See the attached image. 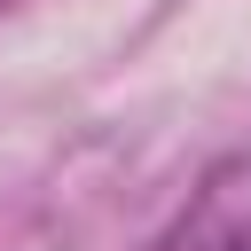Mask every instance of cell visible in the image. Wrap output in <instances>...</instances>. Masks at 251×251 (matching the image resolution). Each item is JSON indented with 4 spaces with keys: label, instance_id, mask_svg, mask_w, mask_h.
<instances>
[{
    "label": "cell",
    "instance_id": "cell-1",
    "mask_svg": "<svg viewBox=\"0 0 251 251\" xmlns=\"http://www.w3.org/2000/svg\"><path fill=\"white\" fill-rule=\"evenodd\" d=\"M141 251H251V149H227L220 165H204L188 204Z\"/></svg>",
    "mask_w": 251,
    "mask_h": 251
}]
</instances>
